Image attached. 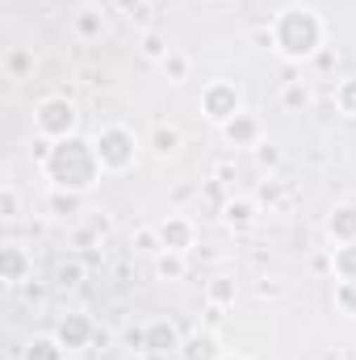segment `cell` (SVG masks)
<instances>
[{
  "label": "cell",
  "instance_id": "1",
  "mask_svg": "<svg viewBox=\"0 0 356 360\" xmlns=\"http://www.w3.org/2000/svg\"><path fill=\"white\" fill-rule=\"evenodd\" d=\"M42 172L46 180L55 184V188H63V193H89L92 184L101 180V155H96V143L92 139H80V134H72V139H59L55 143V151H51V160L42 164Z\"/></svg>",
  "mask_w": 356,
  "mask_h": 360
},
{
  "label": "cell",
  "instance_id": "2",
  "mask_svg": "<svg viewBox=\"0 0 356 360\" xmlns=\"http://www.w3.org/2000/svg\"><path fill=\"white\" fill-rule=\"evenodd\" d=\"M323 17L310 8V4H289L276 13L272 21V46L289 59V63H302V59H314L323 51Z\"/></svg>",
  "mask_w": 356,
  "mask_h": 360
},
{
  "label": "cell",
  "instance_id": "3",
  "mask_svg": "<svg viewBox=\"0 0 356 360\" xmlns=\"http://www.w3.org/2000/svg\"><path fill=\"white\" fill-rule=\"evenodd\" d=\"M92 143H96V155H101V168H105V172H126V168L139 160V139H134V130L122 126V122L101 126Z\"/></svg>",
  "mask_w": 356,
  "mask_h": 360
},
{
  "label": "cell",
  "instance_id": "4",
  "mask_svg": "<svg viewBox=\"0 0 356 360\" xmlns=\"http://www.w3.org/2000/svg\"><path fill=\"white\" fill-rule=\"evenodd\" d=\"M34 126H38L42 139H55V143L59 139H72L76 126H80V109L68 96H42L38 109H34Z\"/></svg>",
  "mask_w": 356,
  "mask_h": 360
},
{
  "label": "cell",
  "instance_id": "5",
  "mask_svg": "<svg viewBox=\"0 0 356 360\" xmlns=\"http://www.w3.org/2000/svg\"><path fill=\"white\" fill-rule=\"evenodd\" d=\"M201 113L214 122V126H227L231 117L243 113V96H239V84L231 80H214L201 89Z\"/></svg>",
  "mask_w": 356,
  "mask_h": 360
},
{
  "label": "cell",
  "instance_id": "6",
  "mask_svg": "<svg viewBox=\"0 0 356 360\" xmlns=\"http://www.w3.org/2000/svg\"><path fill=\"white\" fill-rule=\"evenodd\" d=\"M55 335H59V344L68 348V352H84L92 348V340H96V323H92L89 314H63L59 319V327H55Z\"/></svg>",
  "mask_w": 356,
  "mask_h": 360
},
{
  "label": "cell",
  "instance_id": "7",
  "mask_svg": "<svg viewBox=\"0 0 356 360\" xmlns=\"http://www.w3.org/2000/svg\"><path fill=\"white\" fill-rule=\"evenodd\" d=\"M155 231H160L164 252H180V256H189V252L197 248V226H193L189 218H180V214H168Z\"/></svg>",
  "mask_w": 356,
  "mask_h": 360
},
{
  "label": "cell",
  "instance_id": "8",
  "mask_svg": "<svg viewBox=\"0 0 356 360\" xmlns=\"http://www.w3.org/2000/svg\"><path fill=\"white\" fill-rule=\"evenodd\" d=\"M222 139H227L231 147H260V143H265V122L243 109L239 117H231V122L222 126Z\"/></svg>",
  "mask_w": 356,
  "mask_h": 360
},
{
  "label": "cell",
  "instance_id": "9",
  "mask_svg": "<svg viewBox=\"0 0 356 360\" xmlns=\"http://www.w3.org/2000/svg\"><path fill=\"white\" fill-rule=\"evenodd\" d=\"M143 331H147V356H168V352H180V344H184L172 319H155Z\"/></svg>",
  "mask_w": 356,
  "mask_h": 360
},
{
  "label": "cell",
  "instance_id": "10",
  "mask_svg": "<svg viewBox=\"0 0 356 360\" xmlns=\"http://www.w3.org/2000/svg\"><path fill=\"white\" fill-rule=\"evenodd\" d=\"M180 360H222L227 352H222V344H218V335L205 327H197L193 335H184V344H180V352H177Z\"/></svg>",
  "mask_w": 356,
  "mask_h": 360
},
{
  "label": "cell",
  "instance_id": "11",
  "mask_svg": "<svg viewBox=\"0 0 356 360\" xmlns=\"http://www.w3.org/2000/svg\"><path fill=\"white\" fill-rule=\"evenodd\" d=\"M30 272H34V260H30V252H25L21 243H4V248H0V276H4L8 285L30 281Z\"/></svg>",
  "mask_w": 356,
  "mask_h": 360
},
{
  "label": "cell",
  "instance_id": "12",
  "mask_svg": "<svg viewBox=\"0 0 356 360\" xmlns=\"http://www.w3.org/2000/svg\"><path fill=\"white\" fill-rule=\"evenodd\" d=\"M327 235L336 243H356V205H336L327 218Z\"/></svg>",
  "mask_w": 356,
  "mask_h": 360
},
{
  "label": "cell",
  "instance_id": "13",
  "mask_svg": "<svg viewBox=\"0 0 356 360\" xmlns=\"http://www.w3.org/2000/svg\"><path fill=\"white\" fill-rule=\"evenodd\" d=\"M235 297H239L235 276H210V281H205V302H210V310H227V306H235Z\"/></svg>",
  "mask_w": 356,
  "mask_h": 360
},
{
  "label": "cell",
  "instance_id": "14",
  "mask_svg": "<svg viewBox=\"0 0 356 360\" xmlns=\"http://www.w3.org/2000/svg\"><path fill=\"white\" fill-rule=\"evenodd\" d=\"M72 352L59 344V335H34L25 344V360H68Z\"/></svg>",
  "mask_w": 356,
  "mask_h": 360
},
{
  "label": "cell",
  "instance_id": "15",
  "mask_svg": "<svg viewBox=\"0 0 356 360\" xmlns=\"http://www.w3.org/2000/svg\"><path fill=\"white\" fill-rule=\"evenodd\" d=\"M331 276L336 281H356V243L331 248Z\"/></svg>",
  "mask_w": 356,
  "mask_h": 360
},
{
  "label": "cell",
  "instance_id": "16",
  "mask_svg": "<svg viewBox=\"0 0 356 360\" xmlns=\"http://www.w3.org/2000/svg\"><path fill=\"white\" fill-rule=\"evenodd\" d=\"M281 105H285V109H306V105H310V89H306L298 76H285V80H281Z\"/></svg>",
  "mask_w": 356,
  "mask_h": 360
},
{
  "label": "cell",
  "instance_id": "17",
  "mask_svg": "<svg viewBox=\"0 0 356 360\" xmlns=\"http://www.w3.org/2000/svg\"><path fill=\"white\" fill-rule=\"evenodd\" d=\"M130 248H134L139 256H160V252H164V243H160V231H155V226H139V231L130 235Z\"/></svg>",
  "mask_w": 356,
  "mask_h": 360
},
{
  "label": "cell",
  "instance_id": "18",
  "mask_svg": "<svg viewBox=\"0 0 356 360\" xmlns=\"http://www.w3.org/2000/svg\"><path fill=\"white\" fill-rule=\"evenodd\" d=\"M151 151H155V155H177L180 151V130L177 126H155V134H151Z\"/></svg>",
  "mask_w": 356,
  "mask_h": 360
},
{
  "label": "cell",
  "instance_id": "19",
  "mask_svg": "<svg viewBox=\"0 0 356 360\" xmlns=\"http://www.w3.org/2000/svg\"><path fill=\"white\" fill-rule=\"evenodd\" d=\"M46 210H51V218H72V214L80 210V193H63V188H55L51 201H46Z\"/></svg>",
  "mask_w": 356,
  "mask_h": 360
},
{
  "label": "cell",
  "instance_id": "20",
  "mask_svg": "<svg viewBox=\"0 0 356 360\" xmlns=\"http://www.w3.org/2000/svg\"><path fill=\"white\" fill-rule=\"evenodd\" d=\"M160 68H164V76H168L172 84H184V80H189V68H193V63H189V55H180V51H168V55L160 59Z\"/></svg>",
  "mask_w": 356,
  "mask_h": 360
},
{
  "label": "cell",
  "instance_id": "21",
  "mask_svg": "<svg viewBox=\"0 0 356 360\" xmlns=\"http://www.w3.org/2000/svg\"><path fill=\"white\" fill-rule=\"evenodd\" d=\"M155 272H160L164 281H180V276L189 272V264H184L180 252H160V256H155Z\"/></svg>",
  "mask_w": 356,
  "mask_h": 360
},
{
  "label": "cell",
  "instance_id": "22",
  "mask_svg": "<svg viewBox=\"0 0 356 360\" xmlns=\"http://www.w3.org/2000/svg\"><path fill=\"white\" fill-rule=\"evenodd\" d=\"M101 30H105V17L96 13V8H80L76 13V34L89 42V38H101Z\"/></svg>",
  "mask_w": 356,
  "mask_h": 360
},
{
  "label": "cell",
  "instance_id": "23",
  "mask_svg": "<svg viewBox=\"0 0 356 360\" xmlns=\"http://www.w3.org/2000/svg\"><path fill=\"white\" fill-rule=\"evenodd\" d=\"M222 214H227V222H231V226H248V222L256 218V205H252L248 197H239V201H227V205H222Z\"/></svg>",
  "mask_w": 356,
  "mask_h": 360
},
{
  "label": "cell",
  "instance_id": "24",
  "mask_svg": "<svg viewBox=\"0 0 356 360\" xmlns=\"http://www.w3.org/2000/svg\"><path fill=\"white\" fill-rule=\"evenodd\" d=\"M336 109H340L344 117H356V76L336 84Z\"/></svg>",
  "mask_w": 356,
  "mask_h": 360
},
{
  "label": "cell",
  "instance_id": "25",
  "mask_svg": "<svg viewBox=\"0 0 356 360\" xmlns=\"http://www.w3.org/2000/svg\"><path fill=\"white\" fill-rule=\"evenodd\" d=\"M84 281V264L80 260H63L59 269H55V285H63V289H76Z\"/></svg>",
  "mask_w": 356,
  "mask_h": 360
},
{
  "label": "cell",
  "instance_id": "26",
  "mask_svg": "<svg viewBox=\"0 0 356 360\" xmlns=\"http://www.w3.org/2000/svg\"><path fill=\"white\" fill-rule=\"evenodd\" d=\"M139 51H143L147 59H155V63H160V59H164V55H168L172 46L164 42V34H155V30H147V34H143V42H139Z\"/></svg>",
  "mask_w": 356,
  "mask_h": 360
},
{
  "label": "cell",
  "instance_id": "27",
  "mask_svg": "<svg viewBox=\"0 0 356 360\" xmlns=\"http://www.w3.org/2000/svg\"><path fill=\"white\" fill-rule=\"evenodd\" d=\"M336 306L344 314H356V281H336Z\"/></svg>",
  "mask_w": 356,
  "mask_h": 360
},
{
  "label": "cell",
  "instance_id": "28",
  "mask_svg": "<svg viewBox=\"0 0 356 360\" xmlns=\"http://www.w3.org/2000/svg\"><path fill=\"white\" fill-rule=\"evenodd\" d=\"M260 197H265L268 205H285V201H289V193H285V188H281L276 180H268L265 188H260Z\"/></svg>",
  "mask_w": 356,
  "mask_h": 360
},
{
  "label": "cell",
  "instance_id": "29",
  "mask_svg": "<svg viewBox=\"0 0 356 360\" xmlns=\"http://www.w3.org/2000/svg\"><path fill=\"white\" fill-rule=\"evenodd\" d=\"M25 68H30V55H25V51H13V55H8V76H13V80H21V76H25Z\"/></svg>",
  "mask_w": 356,
  "mask_h": 360
},
{
  "label": "cell",
  "instance_id": "30",
  "mask_svg": "<svg viewBox=\"0 0 356 360\" xmlns=\"http://www.w3.org/2000/svg\"><path fill=\"white\" fill-rule=\"evenodd\" d=\"M0 210H4L8 222L17 218V188H13V184H4V193H0Z\"/></svg>",
  "mask_w": 356,
  "mask_h": 360
},
{
  "label": "cell",
  "instance_id": "31",
  "mask_svg": "<svg viewBox=\"0 0 356 360\" xmlns=\"http://www.w3.org/2000/svg\"><path fill=\"white\" fill-rule=\"evenodd\" d=\"M256 160H260L265 168H276V164H281V151H276L272 143H260V147H256Z\"/></svg>",
  "mask_w": 356,
  "mask_h": 360
},
{
  "label": "cell",
  "instance_id": "32",
  "mask_svg": "<svg viewBox=\"0 0 356 360\" xmlns=\"http://www.w3.org/2000/svg\"><path fill=\"white\" fill-rule=\"evenodd\" d=\"M117 8H122L126 17H143V13H147V0H117Z\"/></svg>",
  "mask_w": 356,
  "mask_h": 360
},
{
  "label": "cell",
  "instance_id": "33",
  "mask_svg": "<svg viewBox=\"0 0 356 360\" xmlns=\"http://www.w3.org/2000/svg\"><path fill=\"white\" fill-rule=\"evenodd\" d=\"M109 340H113V335H109V331H101V327H96V340H92V348H96V352H105V348H109Z\"/></svg>",
  "mask_w": 356,
  "mask_h": 360
},
{
  "label": "cell",
  "instance_id": "34",
  "mask_svg": "<svg viewBox=\"0 0 356 360\" xmlns=\"http://www.w3.org/2000/svg\"><path fill=\"white\" fill-rule=\"evenodd\" d=\"M222 360H243V356H222Z\"/></svg>",
  "mask_w": 356,
  "mask_h": 360
},
{
  "label": "cell",
  "instance_id": "35",
  "mask_svg": "<svg viewBox=\"0 0 356 360\" xmlns=\"http://www.w3.org/2000/svg\"><path fill=\"white\" fill-rule=\"evenodd\" d=\"M68 360H72V356H68Z\"/></svg>",
  "mask_w": 356,
  "mask_h": 360
}]
</instances>
